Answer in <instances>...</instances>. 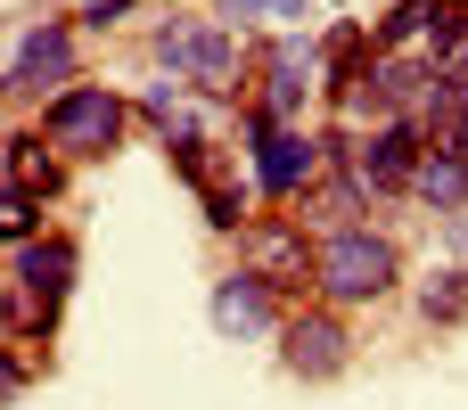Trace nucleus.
<instances>
[{"label":"nucleus","mask_w":468,"mask_h":410,"mask_svg":"<svg viewBox=\"0 0 468 410\" xmlns=\"http://www.w3.org/2000/svg\"><path fill=\"white\" fill-rule=\"evenodd\" d=\"M395 279H403V247L387 238V230H370V222H346V230H321L313 238V304H378V296H395Z\"/></svg>","instance_id":"f257e3e1"},{"label":"nucleus","mask_w":468,"mask_h":410,"mask_svg":"<svg viewBox=\"0 0 468 410\" xmlns=\"http://www.w3.org/2000/svg\"><path fill=\"white\" fill-rule=\"evenodd\" d=\"M156 58L173 66V82H189V90H206V99H239V90H247L239 33L214 25V16H165V25H156Z\"/></svg>","instance_id":"f03ea898"},{"label":"nucleus","mask_w":468,"mask_h":410,"mask_svg":"<svg viewBox=\"0 0 468 410\" xmlns=\"http://www.w3.org/2000/svg\"><path fill=\"white\" fill-rule=\"evenodd\" d=\"M247 131H255V181L271 205H296L304 189H321L337 173V131H304V123H263L247 107Z\"/></svg>","instance_id":"7ed1b4c3"},{"label":"nucleus","mask_w":468,"mask_h":410,"mask_svg":"<svg viewBox=\"0 0 468 410\" xmlns=\"http://www.w3.org/2000/svg\"><path fill=\"white\" fill-rule=\"evenodd\" d=\"M123 123H132V107H123V90H107V82H66V90L41 107V140H49L66 164L107 156V148L123 140Z\"/></svg>","instance_id":"20e7f679"},{"label":"nucleus","mask_w":468,"mask_h":410,"mask_svg":"<svg viewBox=\"0 0 468 410\" xmlns=\"http://www.w3.org/2000/svg\"><path fill=\"white\" fill-rule=\"evenodd\" d=\"M420 131L411 123H370V131H337V173L362 197H411V164H420Z\"/></svg>","instance_id":"39448f33"},{"label":"nucleus","mask_w":468,"mask_h":410,"mask_svg":"<svg viewBox=\"0 0 468 410\" xmlns=\"http://www.w3.org/2000/svg\"><path fill=\"white\" fill-rule=\"evenodd\" d=\"M239 271H255L263 288L280 296H313V238H304V214H255L239 230Z\"/></svg>","instance_id":"423d86ee"},{"label":"nucleus","mask_w":468,"mask_h":410,"mask_svg":"<svg viewBox=\"0 0 468 410\" xmlns=\"http://www.w3.org/2000/svg\"><path fill=\"white\" fill-rule=\"evenodd\" d=\"M280 362H288V378H304V386L346 378V362H354V329H346V312H337V304H304V312H288V321H280Z\"/></svg>","instance_id":"0eeeda50"},{"label":"nucleus","mask_w":468,"mask_h":410,"mask_svg":"<svg viewBox=\"0 0 468 410\" xmlns=\"http://www.w3.org/2000/svg\"><path fill=\"white\" fill-rule=\"evenodd\" d=\"M66 82H82V74H74V25H66V16L25 25V33H16V58H8V74H0V90H8V99H41V90L58 99Z\"/></svg>","instance_id":"6e6552de"},{"label":"nucleus","mask_w":468,"mask_h":410,"mask_svg":"<svg viewBox=\"0 0 468 410\" xmlns=\"http://www.w3.org/2000/svg\"><path fill=\"white\" fill-rule=\"evenodd\" d=\"M74 271H82V247H74L66 230H41L33 247H16V271H8V288H16V296H25L41 321H58V304H66Z\"/></svg>","instance_id":"1a4fd4ad"},{"label":"nucleus","mask_w":468,"mask_h":410,"mask_svg":"<svg viewBox=\"0 0 468 410\" xmlns=\"http://www.w3.org/2000/svg\"><path fill=\"white\" fill-rule=\"evenodd\" d=\"M321 82V49L313 41H271L263 49V99L255 115L263 123H304V90Z\"/></svg>","instance_id":"9d476101"},{"label":"nucleus","mask_w":468,"mask_h":410,"mask_svg":"<svg viewBox=\"0 0 468 410\" xmlns=\"http://www.w3.org/2000/svg\"><path fill=\"white\" fill-rule=\"evenodd\" d=\"M280 288H263L255 271H222L214 279V329L222 337H280Z\"/></svg>","instance_id":"9b49d317"},{"label":"nucleus","mask_w":468,"mask_h":410,"mask_svg":"<svg viewBox=\"0 0 468 410\" xmlns=\"http://www.w3.org/2000/svg\"><path fill=\"white\" fill-rule=\"evenodd\" d=\"M0 181H8V189H33V197L49 205V197L66 189V156H58L41 131H8V140H0Z\"/></svg>","instance_id":"f8f14e48"},{"label":"nucleus","mask_w":468,"mask_h":410,"mask_svg":"<svg viewBox=\"0 0 468 410\" xmlns=\"http://www.w3.org/2000/svg\"><path fill=\"white\" fill-rule=\"evenodd\" d=\"M411 197H420L428 214H461V205H468V156H461V148H420V164H411Z\"/></svg>","instance_id":"ddd939ff"},{"label":"nucleus","mask_w":468,"mask_h":410,"mask_svg":"<svg viewBox=\"0 0 468 410\" xmlns=\"http://www.w3.org/2000/svg\"><path fill=\"white\" fill-rule=\"evenodd\" d=\"M296 205H304V214H313V222H329V230H346V222H354V214H362V205H370V197H362V189H354V181H346V173H329V181H321V189H304V197H296Z\"/></svg>","instance_id":"4468645a"},{"label":"nucleus","mask_w":468,"mask_h":410,"mask_svg":"<svg viewBox=\"0 0 468 410\" xmlns=\"http://www.w3.org/2000/svg\"><path fill=\"white\" fill-rule=\"evenodd\" d=\"M41 238V197L0 181V247H33Z\"/></svg>","instance_id":"2eb2a0df"},{"label":"nucleus","mask_w":468,"mask_h":410,"mask_svg":"<svg viewBox=\"0 0 468 410\" xmlns=\"http://www.w3.org/2000/svg\"><path fill=\"white\" fill-rule=\"evenodd\" d=\"M420 312H428L436 329H452V321H468V271H436V279L420 288Z\"/></svg>","instance_id":"dca6fc26"},{"label":"nucleus","mask_w":468,"mask_h":410,"mask_svg":"<svg viewBox=\"0 0 468 410\" xmlns=\"http://www.w3.org/2000/svg\"><path fill=\"white\" fill-rule=\"evenodd\" d=\"M173 173L189 181V189H214V140L197 131V140H173Z\"/></svg>","instance_id":"f3484780"},{"label":"nucleus","mask_w":468,"mask_h":410,"mask_svg":"<svg viewBox=\"0 0 468 410\" xmlns=\"http://www.w3.org/2000/svg\"><path fill=\"white\" fill-rule=\"evenodd\" d=\"M206 222H214L222 238H239L255 214H247V197H239V189H222V181H214V189H206Z\"/></svg>","instance_id":"a211bd4d"},{"label":"nucleus","mask_w":468,"mask_h":410,"mask_svg":"<svg viewBox=\"0 0 468 410\" xmlns=\"http://www.w3.org/2000/svg\"><path fill=\"white\" fill-rule=\"evenodd\" d=\"M16 394H25V362L0 345V403H16Z\"/></svg>","instance_id":"6ab92c4d"},{"label":"nucleus","mask_w":468,"mask_h":410,"mask_svg":"<svg viewBox=\"0 0 468 410\" xmlns=\"http://www.w3.org/2000/svg\"><path fill=\"white\" fill-rule=\"evenodd\" d=\"M132 8H140V0H90V8H82V25H115V16H132Z\"/></svg>","instance_id":"aec40b11"},{"label":"nucleus","mask_w":468,"mask_h":410,"mask_svg":"<svg viewBox=\"0 0 468 410\" xmlns=\"http://www.w3.org/2000/svg\"><path fill=\"white\" fill-rule=\"evenodd\" d=\"M230 8H247V16H280L288 0H230Z\"/></svg>","instance_id":"412c9836"},{"label":"nucleus","mask_w":468,"mask_h":410,"mask_svg":"<svg viewBox=\"0 0 468 410\" xmlns=\"http://www.w3.org/2000/svg\"><path fill=\"white\" fill-rule=\"evenodd\" d=\"M452 148H461V156H468V123H461V140H452Z\"/></svg>","instance_id":"4be33fe9"},{"label":"nucleus","mask_w":468,"mask_h":410,"mask_svg":"<svg viewBox=\"0 0 468 410\" xmlns=\"http://www.w3.org/2000/svg\"><path fill=\"white\" fill-rule=\"evenodd\" d=\"M452 8H461V25H468V0H452Z\"/></svg>","instance_id":"5701e85b"}]
</instances>
